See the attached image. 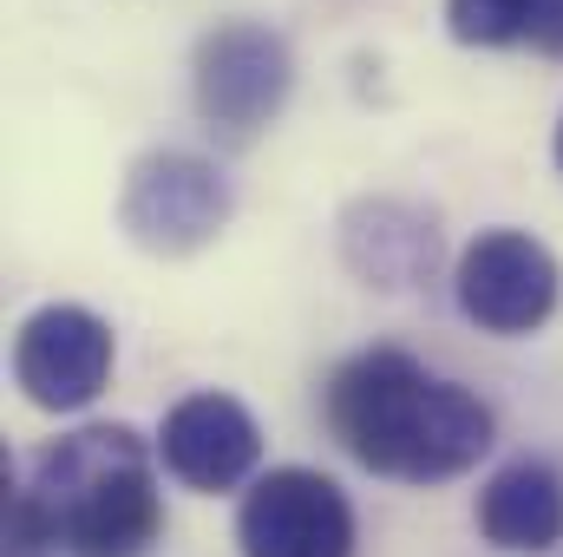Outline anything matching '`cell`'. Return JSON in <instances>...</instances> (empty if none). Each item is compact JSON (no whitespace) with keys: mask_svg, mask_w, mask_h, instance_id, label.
Segmentation results:
<instances>
[{"mask_svg":"<svg viewBox=\"0 0 563 557\" xmlns=\"http://www.w3.org/2000/svg\"><path fill=\"white\" fill-rule=\"evenodd\" d=\"M13 557H144L164 532L151 452L132 426H86L33 459V479L13 492Z\"/></svg>","mask_w":563,"mask_h":557,"instance_id":"1","label":"cell"},{"mask_svg":"<svg viewBox=\"0 0 563 557\" xmlns=\"http://www.w3.org/2000/svg\"><path fill=\"white\" fill-rule=\"evenodd\" d=\"M328 419L367 472L413 485L459 479L492 452V407L459 381L426 374L400 348L354 354L328 387Z\"/></svg>","mask_w":563,"mask_h":557,"instance_id":"2","label":"cell"},{"mask_svg":"<svg viewBox=\"0 0 563 557\" xmlns=\"http://www.w3.org/2000/svg\"><path fill=\"white\" fill-rule=\"evenodd\" d=\"M119 223L132 230V243L151 250V256L203 250L230 223V184H223L217 164H203L190 151H151L125 177Z\"/></svg>","mask_w":563,"mask_h":557,"instance_id":"3","label":"cell"},{"mask_svg":"<svg viewBox=\"0 0 563 557\" xmlns=\"http://www.w3.org/2000/svg\"><path fill=\"white\" fill-rule=\"evenodd\" d=\"M288 86H295V59H288L282 33L256 26V20L203 33V46H197V112L217 132L250 139L256 125H269L282 112Z\"/></svg>","mask_w":563,"mask_h":557,"instance_id":"4","label":"cell"},{"mask_svg":"<svg viewBox=\"0 0 563 557\" xmlns=\"http://www.w3.org/2000/svg\"><path fill=\"white\" fill-rule=\"evenodd\" d=\"M112 374V328L79 302H46L13 335V381L33 407L73 414Z\"/></svg>","mask_w":563,"mask_h":557,"instance_id":"5","label":"cell"},{"mask_svg":"<svg viewBox=\"0 0 563 557\" xmlns=\"http://www.w3.org/2000/svg\"><path fill=\"white\" fill-rule=\"evenodd\" d=\"M459 308L485 335H531L558 308V256L525 230H478L459 256Z\"/></svg>","mask_w":563,"mask_h":557,"instance_id":"6","label":"cell"},{"mask_svg":"<svg viewBox=\"0 0 563 557\" xmlns=\"http://www.w3.org/2000/svg\"><path fill=\"white\" fill-rule=\"evenodd\" d=\"M243 557H347L354 551V512L334 479L308 466H282L250 485L236 512Z\"/></svg>","mask_w":563,"mask_h":557,"instance_id":"7","label":"cell"},{"mask_svg":"<svg viewBox=\"0 0 563 557\" xmlns=\"http://www.w3.org/2000/svg\"><path fill=\"white\" fill-rule=\"evenodd\" d=\"M157 452H164V466L184 485L230 492V485L250 479V466L263 452V433H256V419H250L243 401H230V394H190V401H177L164 414Z\"/></svg>","mask_w":563,"mask_h":557,"instance_id":"8","label":"cell"},{"mask_svg":"<svg viewBox=\"0 0 563 557\" xmlns=\"http://www.w3.org/2000/svg\"><path fill=\"white\" fill-rule=\"evenodd\" d=\"M478 532L498 551H551L563 538V479L544 459H518L492 472L478 499Z\"/></svg>","mask_w":563,"mask_h":557,"instance_id":"9","label":"cell"},{"mask_svg":"<svg viewBox=\"0 0 563 557\" xmlns=\"http://www.w3.org/2000/svg\"><path fill=\"white\" fill-rule=\"evenodd\" d=\"M445 26L465 46H511L531 26V0H445Z\"/></svg>","mask_w":563,"mask_h":557,"instance_id":"10","label":"cell"},{"mask_svg":"<svg viewBox=\"0 0 563 557\" xmlns=\"http://www.w3.org/2000/svg\"><path fill=\"white\" fill-rule=\"evenodd\" d=\"M525 40H531L538 53L563 59V0H531V26H525Z\"/></svg>","mask_w":563,"mask_h":557,"instance_id":"11","label":"cell"},{"mask_svg":"<svg viewBox=\"0 0 563 557\" xmlns=\"http://www.w3.org/2000/svg\"><path fill=\"white\" fill-rule=\"evenodd\" d=\"M558 171H563V125H558Z\"/></svg>","mask_w":563,"mask_h":557,"instance_id":"12","label":"cell"}]
</instances>
